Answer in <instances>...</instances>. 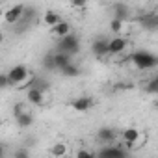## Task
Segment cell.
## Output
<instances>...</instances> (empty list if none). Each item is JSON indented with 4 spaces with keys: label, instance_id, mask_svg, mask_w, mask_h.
<instances>
[{
    "label": "cell",
    "instance_id": "cell-1",
    "mask_svg": "<svg viewBox=\"0 0 158 158\" xmlns=\"http://www.w3.org/2000/svg\"><path fill=\"white\" fill-rule=\"evenodd\" d=\"M130 61L138 67V69H154L158 65V58L149 52V50H136L130 54Z\"/></svg>",
    "mask_w": 158,
    "mask_h": 158
},
{
    "label": "cell",
    "instance_id": "cell-2",
    "mask_svg": "<svg viewBox=\"0 0 158 158\" xmlns=\"http://www.w3.org/2000/svg\"><path fill=\"white\" fill-rule=\"evenodd\" d=\"M58 39H60L58 41V50L60 52H67V54L74 56L78 50H80V41H78V37L73 32L63 35V37H58Z\"/></svg>",
    "mask_w": 158,
    "mask_h": 158
},
{
    "label": "cell",
    "instance_id": "cell-3",
    "mask_svg": "<svg viewBox=\"0 0 158 158\" xmlns=\"http://www.w3.org/2000/svg\"><path fill=\"white\" fill-rule=\"evenodd\" d=\"M8 78H10V84L11 86H17V84H23L26 78H28V67L26 65H13L10 69V73H6Z\"/></svg>",
    "mask_w": 158,
    "mask_h": 158
},
{
    "label": "cell",
    "instance_id": "cell-4",
    "mask_svg": "<svg viewBox=\"0 0 158 158\" xmlns=\"http://www.w3.org/2000/svg\"><path fill=\"white\" fill-rule=\"evenodd\" d=\"M93 104L95 102H93L91 97H76L74 101L69 102V108L74 110V112H78V114H86V112H89L93 108Z\"/></svg>",
    "mask_w": 158,
    "mask_h": 158
},
{
    "label": "cell",
    "instance_id": "cell-5",
    "mask_svg": "<svg viewBox=\"0 0 158 158\" xmlns=\"http://www.w3.org/2000/svg\"><path fill=\"white\" fill-rule=\"evenodd\" d=\"M26 101L34 106H41V104H45V91L39 89V88L30 86L28 91H26Z\"/></svg>",
    "mask_w": 158,
    "mask_h": 158
},
{
    "label": "cell",
    "instance_id": "cell-6",
    "mask_svg": "<svg viewBox=\"0 0 158 158\" xmlns=\"http://www.w3.org/2000/svg\"><path fill=\"white\" fill-rule=\"evenodd\" d=\"M91 52H93L97 58L108 56V39H106V37H97V39L91 43Z\"/></svg>",
    "mask_w": 158,
    "mask_h": 158
},
{
    "label": "cell",
    "instance_id": "cell-7",
    "mask_svg": "<svg viewBox=\"0 0 158 158\" xmlns=\"http://www.w3.org/2000/svg\"><path fill=\"white\" fill-rule=\"evenodd\" d=\"M23 10H24V4H15V6H11V8L6 11L4 21H6L8 24H15V23H19V19H21V15H23Z\"/></svg>",
    "mask_w": 158,
    "mask_h": 158
},
{
    "label": "cell",
    "instance_id": "cell-8",
    "mask_svg": "<svg viewBox=\"0 0 158 158\" xmlns=\"http://www.w3.org/2000/svg\"><path fill=\"white\" fill-rule=\"evenodd\" d=\"M138 23L143 28H147V30H156V26H158V15L154 11H149V13L138 17Z\"/></svg>",
    "mask_w": 158,
    "mask_h": 158
},
{
    "label": "cell",
    "instance_id": "cell-9",
    "mask_svg": "<svg viewBox=\"0 0 158 158\" xmlns=\"http://www.w3.org/2000/svg\"><path fill=\"white\" fill-rule=\"evenodd\" d=\"M125 48H127V41H125L123 37H114V39H108V56L121 54Z\"/></svg>",
    "mask_w": 158,
    "mask_h": 158
},
{
    "label": "cell",
    "instance_id": "cell-10",
    "mask_svg": "<svg viewBox=\"0 0 158 158\" xmlns=\"http://www.w3.org/2000/svg\"><path fill=\"white\" fill-rule=\"evenodd\" d=\"M115 138H117V132L114 130V128H110V127H102V128H99V132H97V139L101 141V143H112V141H115Z\"/></svg>",
    "mask_w": 158,
    "mask_h": 158
},
{
    "label": "cell",
    "instance_id": "cell-11",
    "mask_svg": "<svg viewBox=\"0 0 158 158\" xmlns=\"http://www.w3.org/2000/svg\"><path fill=\"white\" fill-rule=\"evenodd\" d=\"M99 154H101V156H108V158H123L127 152H125V149H121V147H117V145H114V143H108V147L101 149Z\"/></svg>",
    "mask_w": 158,
    "mask_h": 158
},
{
    "label": "cell",
    "instance_id": "cell-12",
    "mask_svg": "<svg viewBox=\"0 0 158 158\" xmlns=\"http://www.w3.org/2000/svg\"><path fill=\"white\" fill-rule=\"evenodd\" d=\"M112 13H114V17H117V19H121V21H125V23L130 19V10H128V6L123 4V2H115V4L112 6Z\"/></svg>",
    "mask_w": 158,
    "mask_h": 158
},
{
    "label": "cell",
    "instance_id": "cell-13",
    "mask_svg": "<svg viewBox=\"0 0 158 158\" xmlns=\"http://www.w3.org/2000/svg\"><path fill=\"white\" fill-rule=\"evenodd\" d=\"M139 138H141V134H139V130L134 128V127H128V128L123 130V139H125L127 145H136V143L139 141Z\"/></svg>",
    "mask_w": 158,
    "mask_h": 158
},
{
    "label": "cell",
    "instance_id": "cell-14",
    "mask_svg": "<svg viewBox=\"0 0 158 158\" xmlns=\"http://www.w3.org/2000/svg\"><path fill=\"white\" fill-rule=\"evenodd\" d=\"M50 30H52V34L56 35V37H63V35H67V34H71V24L67 23V21H58L54 26H50Z\"/></svg>",
    "mask_w": 158,
    "mask_h": 158
},
{
    "label": "cell",
    "instance_id": "cell-15",
    "mask_svg": "<svg viewBox=\"0 0 158 158\" xmlns=\"http://www.w3.org/2000/svg\"><path fill=\"white\" fill-rule=\"evenodd\" d=\"M69 61H73V56H71V54H67V52H60V50L54 52V65H56V71H60L61 67H65Z\"/></svg>",
    "mask_w": 158,
    "mask_h": 158
},
{
    "label": "cell",
    "instance_id": "cell-16",
    "mask_svg": "<svg viewBox=\"0 0 158 158\" xmlns=\"http://www.w3.org/2000/svg\"><path fill=\"white\" fill-rule=\"evenodd\" d=\"M35 17H37V11H35V8H32V6H24V10H23V15H21L19 23H23V24H30V23H32Z\"/></svg>",
    "mask_w": 158,
    "mask_h": 158
},
{
    "label": "cell",
    "instance_id": "cell-17",
    "mask_svg": "<svg viewBox=\"0 0 158 158\" xmlns=\"http://www.w3.org/2000/svg\"><path fill=\"white\" fill-rule=\"evenodd\" d=\"M15 121H17L19 128H28V127H32V125H34V115H32L30 112H24V114L17 115V117H15Z\"/></svg>",
    "mask_w": 158,
    "mask_h": 158
},
{
    "label": "cell",
    "instance_id": "cell-18",
    "mask_svg": "<svg viewBox=\"0 0 158 158\" xmlns=\"http://www.w3.org/2000/svg\"><path fill=\"white\" fill-rule=\"evenodd\" d=\"M60 73H61L63 76H67V78H74V76L80 74V69H78V65H76V63L69 61L65 67H61V69H60Z\"/></svg>",
    "mask_w": 158,
    "mask_h": 158
},
{
    "label": "cell",
    "instance_id": "cell-19",
    "mask_svg": "<svg viewBox=\"0 0 158 158\" xmlns=\"http://www.w3.org/2000/svg\"><path fill=\"white\" fill-rule=\"evenodd\" d=\"M58 21H60V15H58L56 11H52V10H47V11H45V15H43V23H45L47 26H54Z\"/></svg>",
    "mask_w": 158,
    "mask_h": 158
},
{
    "label": "cell",
    "instance_id": "cell-20",
    "mask_svg": "<svg viewBox=\"0 0 158 158\" xmlns=\"http://www.w3.org/2000/svg\"><path fill=\"white\" fill-rule=\"evenodd\" d=\"M41 65H43V69H47V71H56V65H54V52H47V54L43 56V60H41Z\"/></svg>",
    "mask_w": 158,
    "mask_h": 158
},
{
    "label": "cell",
    "instance_id": "cell-21",
    "mask_svg": "<svg viewBox=\"0 0 158 158\" xmlns=\"http://www.w3.org/2000/svg\"><path fill=\"white\" fill-rule=\"evenodd\" d=\"M50 154H52L54 158L65 156V154H67V145H65V143H54V147L50 149Z\"/></svg>",
    "mask_w": 158,
    "mask_h": 158
},
{
    "label": "cell",
    "instance_id": "cell-22",
    "mask_svg": "<svg viewBox=\"0 0 158 158\" xmlns=\"http://www.w3.org/2000/svg\"><path fill=\"white\" fill-rule=\"evenodd\" d=\"M123 26H125V21H121V19H117V17H112V21H110V30H112L114 34H119V32L123 30Z\"/></svg>",
    "mask_w": 158,
    "mask_h": 158
},
{
    "label": "cell",
    "instance_id": "cell-23",
    "mask_svg": "<svg viewBox=\"0 0 158 158\" xmlns=\"http://www.w3.org/2000/svg\"><path fill=\"white\" fill-rule=\"evenodd\" d=\"M145 91L151 93V95H156L158 93V78H152V80L145 86Z\"/></svg>",
    "mask_w": 158,
    "mask_h": 158
},
{
    "label": "cell",
    "instance_id": "cell-24",
    "mask_svg": "<svg viewBox=\"0 0 158 158\" xmlns=\"http://www.w3.org/2000/svg\"><path fill=\"white\" fill-rule=\"evenodd\" d=\"M88 2H89V0H69V4H71L73 8H76V10L86 8V6H88Z\"/></svg>",
    "mask_w": 158,
    "mask_h": 158
},
{
    "label": "cell",
    "instance_id": "cell-25",
    "mask_svg": "<svg viewBox=\"0 0 158 158\" xmlns=\"http://www.w3.org/2000/svg\"><path fill=\"white\" fill-rule=\"evenodd\" d=\"M8 86H11L8 74H6V73H0V89H4V88H8Z\"/></svg>",
    "mask_w": 158,
    "mask_h": 158
},
{
    "label": "cell",
    "instance_id": "cell-26",
    "mask_svg": "<svg viewBox=\"0 0 158 158\" xmlns=\"http://www.w3.org/2000/svg\"><path fill=\"white\" fill-rule=\"evenodd\" d=\"M26 112V108H24V102H19V104H15L13 106V115L17 117V115H21V114H24Z\"/></svg>",
    "mask_w": 158,
    "mask_h": 158
},
{
    "label": "cell",
    "instance_id": "cell-27",
    "mask_svg": "<svg viewBox=\"0 0 158 158\" xmlns=\"http://www.w3.org/2000/svg\"><path fill=\"white\" fill-rule=\"evenodd\" d=\"M76 156L78 158H89V156H93V152H89V151H86V149H80L76 152Z\"/></svg>",
    "mask_w": 158,
    "mask_h": 158
},
{
    "label": "cell",
    "instance_id": "cell-28",
    "mask_svg": "<svg viewBox=\"0 0 158 158\" xmlns=\"http://www.w3.org/2000/svg\"><path fill=\"white\" fill-rule=\"evenodd\" d=\"M15 156H17V158H23V156H28V151H26V149H21V151H17V152H15Z\"/></svg>",
    "mask_w": 158,
    "mask_h": 158
},
{
    "label": "cell",
    "instance_id": "cell-29",
    "mask_svg": "<svg viewBox=\"0 0 158 158\" xmlns=\"http://www.w3.org/2000/svg\"><path fill=\"white\" fill-rule=\"evenodd\" d=\"M4 154H6V147H4V145H2V143H0V158H2V156H4Z\"/></svg>",
    "mask_w": 158,
    "mask_h": 158
},
{
    "label": "cell",
    "instance_id": "cell-30",
    "mask_svg": "<svg viewBox=\"0 0 158 158\" xmlns=\"http://www.w3.org/2000/svg\"><path fill=\"white\" fill-rule=\"evenodd\" d=\"M2 43H4V34L0 32V45H2Z\"/></svg>",
    "mask_w": 158,
    "mask_h": 158
}]
</instances>
